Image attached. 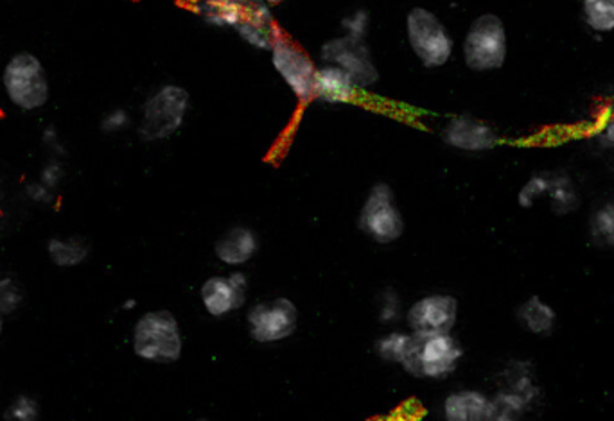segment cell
I'll return each mask as SVG.
<instances>
[{"instance_id": "obj_23", "label": "cell", "mask_w": 614, "mask_h": 421, "mask_svg": "<svg viewBox=\"0 0 614 421\" xmlns=\"http://www.w3.org/2000/svg\"><path fill=\"white\" fill-rule=\"evenodd\" d=\"M590 237L596 248L614 250V198L593 212L590 219Z\"/></svg>"}, {"instance_id": "obj_37", "label": "cell", "mask_w": 614, "mask_h": 421, "mask_svg": "<svg viewBox=\"0 0 614 421\" xmlns=\"http://www.w3.org/2000/svg\"><path fill=\"white\" fill-rule=\"evenodd\" d=\"M200 421H207V420H200Z\"/></svg>"}, {"instance_id": "obj_14", "label": "cell", "mask_w": 614, "mask_h": 421, "mask_svg": "<svg viewBox=\"0 0 614 421\" xmlns=\"http://www.w3.org/2000/svg\"><path fill=\"white\" fill-rule=\"evenodd\" d=\"M247 277L234 273L230 277H212L201 285V301L212 315H225L245 303Z\"/></svg>"}, {"instance_id": "obj_10", "label": "cell", "mask_w": 614, "mask_h": 421, "mask_svg": "<svg viewBox=\"0 0 614 421\" xmlns=\"http://www.w3.org/2000/svg\"><path fill=\"white\" fill-rule=\"evenodd\" d=\"M297 307L286 298L263 301L248 312L251 338L259 343H275L289 338L297 329Z\"/></svg>"}, {"instance_id": "obj_2", "label": "cell", "mask_w": 614, "mask_h": 421, "mask_svg": "<svg viewBox=\"0 0 614 421\" xmlns=\"http://www.w3.org/2000/svg\"><path fill=\"white\" fill-rule=\"evenodd\" d=\"M191 96L178 84H164L155 90L140 110L139 137L145 142L169 139L182 128Z\"/></svg>"}, {"instance_id": "obj_13", "label": "cell", "mask_w": 614, "mask_h": 421, "mask_svg": "<svg viewBox=\"0 0 614 421\" xmlns=\"http://www.w3.org/2000/svg\"><path fill=\"white\" fill-rule=\"evenodd\" d=\"M443 139L447 146L466 153H484L502 142L499 134L489 124L469 116L455 117L447 122Z\"/></svg>"}, {"instance_id": "obj_29", "label": "cell", "mask_w": 614, "mask_h": 421, "mask_svg": "<svg viewBox=\"0 0 614 421\" xmlns=\"http://www.w3.org/2000/svg\"><path fill=\"white\" fill-rule=\"evenodd\" d=\"M345 37L354 38V40H364L367 37L368 28H370V14L367 10H354L349 14H345L341 20Z\"/></svg>"}, {"instance_id": "obj_11", "label": "cell", "mask_w": 614, "mask_h": 421, "mask_svg": "<svg viewBox=\"0 0 614 421\" xmlns=\"http://www.w3.org/2000/svg\"><path fill=\"white\" fill-rule=\"evenodd\" d=\"M537 399L539 388L534 384L528 367H516L508 379V388L493 400L496 421H525Z\"/></svg>"}, {"instance_id": "obj_38", "label": "cell", "mask_w": 614, "mask_h": 421, "mask_svg": "<svg viewBox=\"0 0 614 421\" xmlns=\"http://www.w3.org/2000/svg\"><path fill=\"white\" fill-rule=\"evenodd\" d=\"M613 2H614V0H613Z\"/></svg>"}, {"instance_id": "obj_33", "label": "cell", "mask_w": 614, "mask_h": 421, "mask_svg": "<svg viewBox=\"0 0 614 421\" xmlns=\"http://www.w3.org/2000/svg\"><path fill=\"white\" fill-rule=\"evenodd\" d=\"M42 142L47 148L52 149L55 153H63V144H61L60 133L55 126H47L42 131Z\"/></svg>"}, {"instance_id": "obj_27", "label": "cell", "mask_w": 614, "mask_h": 421, "mask_svg": "<svg viewBox=\"0 0 614 421\" xmlns=\"http://www.w3.org/2000/svg\"><path fill=\"white\" fill-rule=\"evenodd\" d=\"M23 301V291L13 278H0V314H13Z\"/></svg>"}, {"instance_id": "obj_7", "label": "cell", "mask_w": 614, "mask_h": 421, "mask_svg": "<svg viewBox=\"0 0 614 421\" xmlns=\"http://www.w3.org/2000/svg\"><path fill=\"white\" fill-rule=\"evenodd\" d=\"M359 230L379 244L396 242L405 232L396 196L387 183H376L368 192L358 218Z\"/></svg>"}, {"instance_id": "obj_34", "label": "cell", "mask_w": 614, "mask_h": 421, "mask_svg": "<svg viewBox=\"0 0 614 421\" xmlns=\"http://www.w3.org/2000/svg\"><path fill=\"white\" fill-rule=\"evenodd\" d=\"M602 144L614 149V116L610 117L601 130Z\"/></svg>"}, {"instance_id": "obj_20", "label": "cell", "mask_w": 614, "mask_h": 421, "mask_svg": "<svg viewBox=\"0 0 614 421\" xmlns=\"http://www.w3.org/2000/svg\"><path fill=\"white\" fill-rule=\"evenodd\" d=\"M47 255L57 268H78L89 259V242L81 237H52L47 244Z\"/></svg>"}, {"instance_id": "obj_6", "label": "cell", "mask_w": 614, "mask_h": 421, "mask_svg": "<svg viewBox=\"0 0 614 421\" xmlns=\"http://www.w3.org/2000/svg\"><path fill=\"white\" fill-rule=\"evenodd\" d=\"M133 352L151 362H175L182 353V333L171 312H148L133 329Z\"/></svg>"}, {"instance_id": "obj_28", "label": "cell", "mask_w": 614, "mask_h": 421, "mask_svg": "<svg viewBox=\"0 0 614 421\" xmlns=\"http://www.w3.org/2000/svg\"><path fill=\"white\" fill-rule=\"evenodd\" d=\"M549 187V174H535L531 180L526 181L525 186L519 190L517 194V203L523 209H531L534 207L535 201L546 196Z\"/></svg>"}, {"instance_id": "obj_19", "label": "cell", "mask_w": 614, "mask_h": 421, "mask_svg": "<svg viewBox=\"0 0 614 421\" xmlns=\"http://www.w3.org/2000/svg\"><path fill=\"white\" fill-rule=\"evenodd\" d=\"M259 241L250 228L236 227L228 230L225 235L219 237L215 251L224 264L241 265L247 264L251 257L256 255Z\"/></svg>"}, {"instance_id": "obj_5", "label": "cell", "mask_w": 614, "mask_h": 421, "mask_svg": "<svg viewBox=\"0 0 614 421\" xmlns=\"http://www.w3.org/2000/svg\"><path fill=\"white\" fill-rule=\"evenodd\" d=\"M406 38L417 60L426 69H440L452 60L453 37L437 14L426 8H414L406 14Z\"/></svg>"}, {"instance_id": "obj_25", "label": "cell", "mask_w": 614, "mask_h": 421, "mask_svg": "<svg viewBox=\"0 0 614 421\" xmlns=\"http://www.w3.org/2000/svg\"><path fill=\"white\" fill-rule=\"evenodd\" d=\"M409 335L405 333H390L387 338L379 339L376 343L377 355L390 362H403L408 350Z\"/></svg>"}, {"instance_id": "obj_16", "label": "cell", "mask_w": 614, "mask_h": 421, "mask_svg": "<svg viewBox=\"0 0 614 421\" xmlns=\"http://www.w3.org/2000/svg\"><path fill=\"white\" fill-rule=\"evenodd\" d=\"M358 87L349 76L345 74L344 70L326 66L318 69L313 101L341 107V104H349L358 98Z\"/></svg>"}, {"instance_id": "obj_26", "label": "cell", "mask_w": 614, "mask_h": 421, "mask_svg": "<svg viewBox=\"0 0 614 421\" xmlns=\"http://www.w3.org/2000/svg\"><path fill=\"white\" fill-rule=\"evenodd\" d=\"M40 408L28 394H19L4 411V421H38Z\"/></svg>"}, {"instance_id": "obj_12", "label": "cell", "mask_w": 614, "mask_h": 421, "mask_svg": "<svg viewBox=\"0 0 614 421\" xmlns=\"http://www.w3.org/2000/svg\"><path fill=\"white\" fill-rule=\"evenodd\" d=\"M458 303L447 294H433L414 303L408 311L409 329L414 333H449L456 323Z\"/></svg>"}, {"instance_id": "obj_17", "label": "cell", "mask_w": 614, "mask_h": 421, "mask_svg": "<svg viewBox=\"0 0 614 421\" xmlns=\"http://www.w3.org/2000/svg\"><path fill=\"white\" fill-rule=\"evenodd\" d=\"M250 6L251 0H195L192 11L212 28L238 29Z\"/></svg>"}, {"instance_id": "obj_32", "label": "cell", "mask_w": 614, "mask_h": 421, "mask_svg": "<svg viewBox=\"0 0 614 421\" xmlns=\"http://www.w3.org/2000/svg\"><path fill=\"white\" fill-rule=\"evenodd\" d=\"M26 194L29 196V200H33L34 203L49 204L55 201L57 198V192L51 189H47L43 183L40 181H34V183H29L28 189H26Z\"/></svg>"}, {"instance_id": "obj_21", "label": "cell", "mask_w": 614, "mask_h": 421, "mask_svg": "<svg viewBox=\"0 0 614 421\" xmlns=\"http://www.w3.org/2000/svg\"><path fill=\"white\" fill-rule=\"evenodd\" d=\"M517 320L528 332L545 335L554 330L557 314L546 301L541 300L539 297H532L517 309Z\"/></svg>"}, {"instance_id": "obj_15", "label": "cell", "mask_w": 614, "mask_h": 421, "mask_svg": "<svg viewBox=\"0 0 614 421\" xmlns=\"http://www.w3.org/2000/svg\"><path fill=\"white\" fill-rule=\"evenodd\" d=\"M236 31L242 38V42L259 51H271L277 40L283 37L271 14V6L266 0H251L250 10Z\"/></svg>"}, {"instance_id": "obj_22", "label": "cell", "mask_w": 614, "mask_h": 421, "mask_svg": "<svg viewBox=\"0 0 614 421\" xmlns=\"http://www.w3.org/2000/svg\"><path fill=\"white\" fill-rule=\"evenodd\" d=\"M546 196H549L552 210L557 215H566V213L577 210L578 204H581L577 187H575L568 174H549V187Z\"/></svg>"}, {"instance_id": "obj_4", "label": "cell", "mask_w": 614, "mask_h": 421, "mask_svg": "<svg viewBox=\"0 0 614 421\" xmlns=\"http://www.w3.org/2000/svg\"><path fill=\"white\" fill-rule=\"evenodd\" d=\"M464 61L473 72H493L507 61L508 40L505 23L498 14H479L464 38Z\"/></svg>"}, {"instance_id": "obj_30", "label": "cell", "mask_w": 614, "mask_h": 421, "mask_svg": "<svg viewBox=\"0 0 614 421\" xmlns=\"http://www.w3.org/2000/svg\"><path fill=\"white\" fill-rule=\"evenodd\" d=\"M130 113L125 108H113V110L107 111L102 116L99 128H101L102 133L117 134L122 133L130 126Z\"/></svg>"}, {"instance_id": "obj_24", "label": "cell", "mask_w": 614, "mask_h": 421, "mask_svg": "<svg viewBox=\"0 0 614 421\" xmlns=\"http://www.w3.org/2000/svg\"><path fill=\"white\" fill-rule=\"evenodd\" d=\"M582 19L593 33L607 34L614 31L613 0H582Z\"/></svg>"}, {"instance_id": "obj_36", "label": "cell", "mask_w": 614, "mask_h": 421, "mask_svg": "<svg viewBox=\"0 0 614 421\" xmlns=\"http://www.w3.org/2000/svg\"><path fill=\"white\" fill-rule=\"evenodd\" d=\"M2 329H4V321H2V314H0V333H2Z\"/></svg>"}, {"instance_id": "obj_8", "label": "cell", "mask_w": 614, "mask_h": 421, "mask_svg": "<svg viewBox=\"0 0 614 421\" xmlns=\"http://www.w3.org/2000/svg\"><path fill=\"white\" fill-rule=\"evenodd\" d=\"M270 52L275 72L285 79L295 98L300 102L313 101L318 67L311 56L285 37L277 40Z\"/></svg>"}, {"instance_id": "obj_9", "label": "cell", "mask_w": 614, "mask_h": 421, "mask_svg": "<svg viewBox=\"0 0 614 421\" xmlns=\"http://www.w3.org/2000/svg\"><path fill=\"white\" fill-rule=\"evenodd\" d=\"M320 56L326 66L344 70L359 90L370 89L379 81V70L374 66L373 54L364 40H354L345 34L333 38L321 46Z\"/></svg>"}, {"instance_id": "obj_18", "label": "cell", "mask_w": 614, "mask_h": 421, "mask_svg": "<svg viewBox=\"0 0 614 421\" xmlns=\"http://www.w3.org/2000/svg\"><path fill=\"white\" fill-rule=\"evenodd\" d=\"M447 421H496L493 400L478 391H458L444 403Z\"/></svg>"}, {"instance_id": "obj_35", "label": "cell", "mask_w": 614, "mask_h": 421, "mask_svg": "<svg viewBox=\"0 0 614 421\" xmlns=\"http://www.w3.org/2000/svg\"><path fill=\"white\" fill-rule=\"evenodd\" d=\"M266 2H268V4L270 6H277V4H283L285 0H266Z\"/></svg>"}, {"instance_id": "obj_3", "label": "cell", "mask_w": 614, "mask_h": 421, "mask_svg": "<svg viewBox=\"0 0 614 421\" xmlns=\"http://www.w3.org/2000/svg\"><path fill=\"white\" fill-rule=\"evenodd\" d=\"M462 355L460 344L449 333H414L400 364L409 375L443 379L456 370Z\"/></svg>"}, {"instance_id": "obj_1", "label": "cell", "mask_w": 614, "mask_h": 421, "mask_svg": "<svg viewBox=\"0 0 614 421\" xmlns=\"http://www.w3.org/2000/svg\"><path fill=\"white\" fill-rule=\"evenodd\" d=\"M6 101L23 113H33L47 107L51 83L46 66L33 52H17L6 61L0 74Z\"/></svg>"}, {"instance_id": "obj_31", "label": "cell", "mask_w": 614, "mask_h": 421, "mask_svg": "<svg viewBox=\"0 0 614 421\" xmlns=\"http://www.w3.org/2000/svg\"><path fill=\"white\" fill-rule=\"evenodd\" d=\"M66 178V169L61 166L60 160H51V162L46 163L42 172H40V183L47 187V189L55 190L57 192L58 187L61 186V181Z\"/></svg>"}]
</instances>
